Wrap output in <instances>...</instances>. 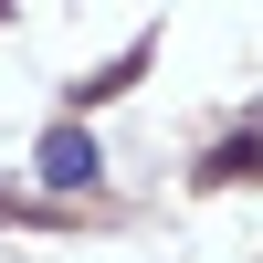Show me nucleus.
Masks as SVG:
<instances>
[{"label": "nucleus", "mask_w": 263, "mask_h": 263, "mask_svg": "<svg viewBox=\"0 0 263 263\" xmlns=\"http://www.w3.org/2000/svg\"><path fill=\"white\" fill-rule=\"evenodd\" d=\"M42 179H53V190L95 179V147H84V137H53V147H42Z\"/></svg>", "instance_id": "1"}]
</instances>
